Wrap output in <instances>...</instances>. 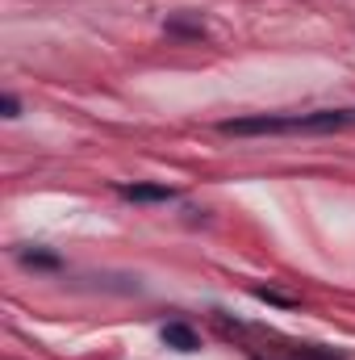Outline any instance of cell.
I'll return each mask as SVG.
<instances>
[{"label":"cell","instance_id":"cell-1","mask_svg":"<svg viewBox=\"0 0 355 360\" xmlns=\"http://www.w3.org/2000/svg\"><path fill=\"white\" fill-rule=\"evenodd\" d=\"M117 193L126 201H172L176 197L168 184H117Z\"/></svg>","mask_w":355,"mask_h":360},{"label":"cell","instance_id":"cell-2","mask_svg":"<svg viewBox=\"0 0 355 360\" xmlns=\"http://www.w3.org/2000/svg\"><path fill=\"white\" fill-rule=\"evenodd\" d=\"M163 344H168V348H176V352H196V348H201L196 331H192V327H184V323H168V327H163Z\"/></svg>","mask_w":355,"mask_h":360},{"label":"cell","instance_id":"cell-3","mask_svg":"<svg viewBox=\"0 0 355 360\" xmlns=\"http://www.w3.org/2000/svg\"><path fill=\"white\" fill-rule=\"evenodd\" d=\"M293 360H343L335 348H314V344H305V348H293Z\"/></svg>","mask_w":355,"mask_h":360},{"label":"cell","instance_id":"cell-4","mask_svg":"<svg viewBox=\"0 0 355 360\" xmlns=\"http://www.w3.org/2000/svg\"><path fill=\"white\" fill-rule=\"evenodd\" d=\"M21 260H25V264H38V269H55V264H59V260L46 256V252H21Z\"/></svg>","mask_w":355,"mask_h":360},{"label":"cell","instance_id":"cell-5","mask_svg":"<svg viewBox=\"0 0 355 360\" xmlns=\"http://www.w3.org/2000/svg\"><path fill=\"white\" fill-rule=\"evenodd\" d=\"M255 293H260L264 302H276V306H288V297H284V293H276V289H255Z\"/></svg>","mask_w":355,"mask_h":360},{"label":"cell","instance_id":"cell-6","mask_svg":"<svg viewBox=\"0 0 355 360\" xmlns=\"http://www.w3.org/2000/svg\"><path fill=\"white\" fill-rule=\"evenodd\" d=\"M0 109H4V117H17V109H21V105H17V96H4V101H0Z\"/></svg>","mask_w":355,"mask_h":360}]
</instances>
